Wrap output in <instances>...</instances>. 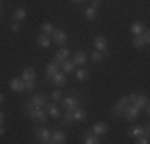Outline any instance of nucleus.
<instances>
[{
    "instance_id": "obj_1",
    "label": "nucleus",
    "mask_w": 150,
    "mask_h": 144,
    "mask_svg": "<svg viewBox=\"0 0 150 144\" xmlns=\"http://www.w3.org/2000/svg\"><path fill=\"white\" fill-rule=\"evenodd\" d=\"M139 114H141V109H137L134 104H126L125 109H123V117L126 118L128 122H134L136 118L139 117Z\"/></svg>"
},
{
    "instance_id": "obj_2",
    "label": "nucleus",
    "mask_w": 150,
    "mask_h": 144,
    "mask_svg": "<svg viewBox=\"0 0 150 144\" xmlns=\"http://www.w3.org/2000/svg\"><path fill=\"white\" fill-rule=\"evenodd\" d=\"M29 117L32 118L34 122H40V123H45L46 118H48V115H46V112L42 107H34V109L29 112Z\"/></svg>"
},
{
    "instance_id": "obj_3",
    "label": "nucleus",
    "mask_w": 150,
    "mask_h": 144,
    "mask_svg": "<svg viewBox=\"0 0 150 144\" xmlns=\"http://www.w3.org/2000/svg\"><path fill=\"white\" fill-rule=\"evenodd\" d=\"M35 138L43 144H50L51 143V131H50L48 128H43V127L37 128L35 130Z\"/></svg>"
},
{
    "instance_id": "obj_4",
    "label": "nucleus",
    "mask_w": 150,
    "mask_h": 144,
    "mask_svg": "<svg viewBox=\"0 0 150 144\" xmlns=\"http://www.w3.org/2000/svg\"><path fill=\"white\" fill-rule=\"evenodd\" d=\"M51 40L54 42V43H58V45H66V42H67V32L66 31H62V29H54L53 31V34H51Z\"/></svg>"
},
{
    "instance_id": "obj_5",
    "label": "nucleus",
    "mask_w": 150,
    "mask_h": 144,
    "mask_svg": "<svg viewBox=\"0 0 150 144\" xmlns=\"http://www.w3.org/2000/svg\"><path fill=\"white\" fill-rule=\"evenodd\" d=\"M61 103H62L64 109L69 110V112H74V110L78 107V104H80V103H78V99L75 98V96H66V98L61 99Z\"/></svg>"
},
{
    "instance_id": "obj_6",
    "label": "nucleus",
    "mask_w": 150,
    "mask_h": 144,
    "mask_svg": "<svg viewBox=\"0 0 150 144\" xmlns=\"http://www.w3.org/2000/svg\"><path fill=\"white\" fill-rule=\"evenodd\" d=\"M94 48L98 50V51H102L105 56L109 55V51H107V38L104 35H98V37L94 38Z\"/></svg>"
},
{
    "instance_id": "obj_7",
    "label": "nucleus",
    "mask_w": 150,
    "mask_h": 144,
    "mask_svg": "<svg viewBox=\"0 0 150 144\" xmlns=\"http://www.w3.org/2000/svg\"><path fill=\"white\" fill-rule=\"evenodd\" d=\"M10 88L16 93H23V91H26V82L23 78H13L10 82Z\"/></svg>"
},
{
    "instance_id": "obj_8",
    "label": "nucleus",
    "mask_w": 150,
    "mask_h": 144,
    "mask_svg": "<svg viewBox=\"0 0 150 144\" xmlns=\"http://www.w3.org/2000/svg\"><path fill=\"white\" fill-rule=\"evenodd\" d=\"M91 128H93V133L98 135V136H102V135H107V133H109V125L104 123V122H96Z\"/></svg>"
},
{
    "instance_id": "obj_9",
    "label": "nucleus",
    "mask_w": 150,
    "mask_h": 144,
    "mask_svg": "<svg viewBox=\"0 0 150 144\" xmlns=\"http://www.w3.org/2000/svg\"><path fill=\"white\" fill-rule=\"evenodd\" d=\"M69 55H70V53H69V50H67L66 46H62V48H59L58 51H56L54 59H53V61H54V63H58L59 66H61V64H62L64 61L67 59V58H69Z\"/></svg>"
},
{
    "instance_id": "obj_10",
    "label": "nucleus",
    "mask_w": 150,
    "mask_h": 144,
    "mask_svg": "<svg viewBox=\"0 0 150 144\" xmlns=\"http://www.w3.org/2000/svg\"><path fill=\"white\" fill-rule=\"evenodd\" d=\"M51 35H48V34H45V32H42V34H38V37H37V43H38V46H42V48H50L51 46Z\"/></svg>"
},
{
    "instance_id": "obj_11",
    "label": "nucleus",
    "mask_w": 150,
    "mask_h": 144,
    "mask_svg": "<svg viewBox=\"0 0 150 144\" xmlns=\"http://www.w3.org/2000/svg\"><path fill=\"white\" fill-rule=\"evenodd\" d=\"M43 110L46 112V115H50L51 118H58L59 115H61V110H59V109H58V107H56L53 103H46Z\"/></svg>"
},
{
    "instance_id": "obj_12",
    "label": "nucleus",
    "mask_w": 150,
    "mask_h": 144,
    "mask_svg": "<svg viewBox=\"0 0 150 144\" xmlns=\"http://www.w3.org/2000/svg\"><path fill=\"white\" fill-rule=\"evenodd\" d=\"M59 64L58 63H54V61H51V63H48L46 64V69H45V75L46 77H48V80H51L53 78V75L56 74V72L59 71Z\"/></svg>"
},
{
    "instance_id": "obj_13",
    "label": "nucleus",
    "mask_w": 150,
    "mask_h": 144,
    "mask_svg": "<svg viewBox=\"0 0 150 144\" xmlns=\"http://www.w3.org/2000/svg\"><path fill=\"white\" fill-rule=\"evenodd\" d=\"M53 82H54V85L58 86V88H61V86H64L67 83V77H66V72H56L54 75H53V78H51Z\"/></svg>"
},
{
    "instance_id": "obj_14",
    "label": "nucleus",
    "mask_w": 150,
    "mask_h": 144,
    "mask_svg": "<svg viewBox=\"0 0 150 144\" xmlns=\"http://www.w3.org/2000/svg\"><path fill=\"white\" fill-rule=\"evenodd\" d=\"M67 139L66 133L64 131H59V130H56V131L51 133V143L53 144H64Z\"/></svg>"
},
{
    "instance_id": "obj_15",
    "label": "nucleus",
    "mask_w": 150,
    "mask_h": 144,
    "mask_svg": "<svg viewBox=\"0 0 150 144\" xmlns=\"http://www.w3.org/2000/svg\"><path fill=\"white\" fill-rule=\"evenodd\" d=\"M86 61H88V55L83 51V50H78V51H75V55H74V64L83 66V64H86Z\"/></svg>"
},
{
    "instance_id": "obj_16",
    "label": "nucleus",
    "mask_w": 150,
    "mask_h": 144,
    "mask_svg": "<svg viewBox=\"0 0 150 144\" xmlns=\"http://www.w3.org/2000/svg\"><path fill=\"white\" fill-rule=\"evenodd\" d=\"M26 16H27V10L23 8V6H18V8L13 10V19L16 23H21L23 19H26Z\"/></svg>"
},
{
    "instance_id": "obj_17",
    "label": "nucleus",
    "mask_w": 150,
    "mask_h": 144,
    "mask_svg": "<svg viewBox=\"0 0 150 144\" xmlns=\"http://www.w3.org/2000/svg\"><path fill=\"white\" fill-rule=\"evenodd\" d=\"M32 103L35 104V107H43L46 104V95L43 93H37V95L32 96Z\"/></svg>"
},
{
    "instance_id": "obj_18",
    "label": "nucleus",
    "mask_w": 150,
    "mask_h": 144,
    "mask_svg": "<svg viewBox=\"0 0 150 144\" xmlns=\"http://www.w3.org/2000/svg\"><path fill=\"white\" fill-rule=\"evenodd\" d=\"M72 115H74V120L75 122H85L86 120V110L85 109H80V107H77V109L72 112Z\"/></svg>"
},
{
    "instance_id": "obj_19",
    "label": "nucleus",
    "mask_w": 150,
    "mask_h": 144,
    "mask_svg": "<svg viewBox=\"0 0 150 144\" xmlns=\"http://www.w3.org/2000/svg\"><path fill=\"white\" fill-rule=\"evenodd\" d=\"M23 80H35V77H37V72H35L34 67H26V69L23 71Z\"/></svg>"
},
{
    "instance_id": "obj_20",
    "label": "nucleus",
    "mask_w": 150,
    "mask_h": 144,
    "mask_svg": "<svg viewBox=\"0 0 150 144\" xmlns=\"http://www.w3.org/2000/svg\"><path fill=\"white\" fill-rule=\"evenodd\" d=\"M149 104V98L145 95H137V98H136V101H134V106L137 107V109H144L145 106Z\"/></svg>"
},
{
    "instance_id": "obj_21",
    "label": "nucleus",
    "mask_w": 150,
    "mask_h": 144,
    "mask_svg": "<svg viewBox=\"0 0 150 144\" xmlns=\"http://www.w3.org/2000/svg\"><path fill=\"white\" fill-rule=\"evenodd\" d=\"M144 31H145V26L141 23V21H134V23L131 24V32H133L134 35H141Z\"/></svg>"
},
{
    "instance_id": "obj_22",
    "label": "nucleus",
    "mask_w": 150,
    "mask_h": 144,
    "mask_svg": "<svg viewBox=\"0 0 150 144\" xmlns=\"http://www.w3.org/2000/svg\"><path fill=\"white\" fill-rule=\"evenodd\" d=\"M83 143L85 144H99L101 143V136H98V135H94V133H86L85 135V139H83Z\"/></svg>"
},
{
    "instance_id": "obj_23",
    "label": "nucleus",
    "mask_w": 150,
    "mask_h": 144,
    "mask_svg": "<svg viewBox=\"0 0 150 144\" xmlns=\"http://www.w3.org/2000/svg\"><path fill=\"white\" fill-rule=\"evenodd\" d=\"M75 78H77L78 82H86L88 78H90V71H86V69H77V72H75Z\"/></svg>"
},
{
    "instance_id": "obj_24",
    "label": "nucleus",
    "mask_w": 150,
    "mask_h": 144,
    "mask_svg": "<svg viewBox=\"0 0 150 144\" xmlns=\"http://www.w3.org/2000/svg\"><path fill=\"white\" fill-rule=\"evenodd\" d=\"M128 135L131 136V138H139V136L144 135V127H141V125H136V127H131V130L128 131Z\"/></svg>"
},
{
    "instance_id": "obj_25",
    "label": "nucleus",
    "mask_w": 150,
    "mask_h": 144,
    "mask_svg": "<svg viewBox=\"0 0 150 144\" xmlns=\"http://www.w3.org/2000/svg\"><path fill=\"white\" fill-rule=\"evenodd\" d=\"M145 45H147V43L144 42V38H142V35H134V38H133V46H134V48H137V50H142Z\"/></svg>"
},
{
    "instance_id": "obj_26",
    "label": "nucleus",
    "mask_w": 150,
    "mask_h": 144,
    "mask_svg": "<svg viewBox=\"0 0 150 144\" xmlns=\"http://www.w3.org/2000/svg\"><path fill=\"white\" fill-rule=\"evenodd\" d=\"M61 67L64 69V72L66 74H69V72H72L75 69V64H74V61H69V59H66L62 64H61Z\"/></svg>"
},
{
    "instance_id": "obj_27",
    "label": "nucleus",
    "mask_w": 150,
    "mask_h": 144,
    "mask_svg": "<svg viewBox=\"0 0 150 144\" xmlns=\"http://www.w3.org/2000/svg\"><path fill=\"white\" fill-rule=\"evenodd\" d=\"M90 58H91V61L93 63H101L102 59H104V55H102V51H98V50H96V51H93L91 55H90Z\"/></svg>"
},
{
    "instance_id": "obj_28",
    "label": "nucleus",
    "mask_w": 150,
    "mask_h": 144,
    "mask_svg": "<svg viewBox=\"0 0 150 144\" xmlns=\"http://www.w3.org/2000/svg\"><path fill=\"white\" fill-rule=\"evenodd\" d=\"M85 18H86L88 21H94L96 19V10L91 8V6H88V8L85 10Z\"/></svg>"
},
{
    "instance_id": "obj_29",
    "label": "nucleus",
    "mask_w": 150,
    "mask_h": 144,
    "mask_svg": "<svg viewBox=\"0 0 150 144\" xmlns=\"http://www.w3.org/2000/svg\"><path fill=\"white\" fill-rule=\"evenodd\" d=\"M123 109H125V107H121V106H118V104H115V106H113V109H112V115H113L115 118L123 117Z\"/></svg>"
},
{
    "instance_id": "obj_30",
    "label": "nucleus",
    "mask_w": 150,
    "mask_h": 144,
    "mask_svg": "<svg viewBox=\"0 0 150 144\" xmlns=\"http://www.w3.org/2000/svg\"><path fill=\"white\" fill-rule=\"evenodd\" d=\"M42 31H43L45 34L51 35L53 31H54V24H53V23H43V26H42Z\"/></svg>"
},
{
    "instance_id": "obj_31",
    "label": "nucleus",
    "mask_w": 150,
    "mask_h": 144,
    "mask_svg": "<svg viewBox=\"0 0 150 144\" xmlns=\"http://www.w3.org/2000/svg\"><path fill=\"white\" fill-rule=\"evenodd\" d=\"M64 98V95H62V91L61 90H54V91L51 93V99L54 101V103H61V99Z\"/></svg>"
},
{
    "instance_id": "obj_32",
    "label": "nucleus",
    "mask_w": 150,
    "mask_h": 144,
    "mask_svg": "<svg viewBox=\"0 0 150 144\" xmlns=\"http://www.w3.org/2000/svg\"><path fill=\"white\" fill-rule=\"evenodd\" d=\"M64 123H66V125H72L74 123V115H72V112H69V110H66V112H64Z\"/></svg>"
},
{
    "instance_id": "obj_33",
    "label": "nucleus",
    "mask_w": 150,
    "mask_h": 144,
    "mask_svg": "<svg viewBox=\"0 0 150 144\" xmlns=\"http://www.w3.org/2000/svg\"><path fill=\"white\" fill-rule=\"evenodd\" d=\"M26 82V93H30L35 90V86H37V82L35 80H24Z\"/></svg>"
},
{
    "instance_id": "obj_34",
    "label": "nucleus",
    "mask_w": 150,
    "mask_h": 144,
    "mask_svg": "<svg viewBox=\"0 0 150 144\" xmlns=\"http://www.w3.org/2000/svg\"><path fill=\"white\" fill-rule=\"evenodd\" d=\"M35 107V104L32 103V99H29V101H24V106H23V109L26 110V112H30L32 109Z\"/></svg>"
},
{
    "instance_id": "obj_35",
    "label": "nucleus",
    "mask_w": 150,
    "mask_h": 144,
    "mask_svg": "<svg viewBox=\"0 0 150 144\" xmlns=\"http://www.w3.org/2000/svg\"><path fill=\"white\" fill-rule=\"evenodd\" d=\"M150 143V139H149V136H139V138H136V144H149Z\"/></svg>"
},
{
    "instance_id": "obj_36",
    "label": "nucleus",
    "mask_w": 150,
    "mask_h": 144,
    "mask_svg": "<svg viewBox=\"0 0 150 144\" xmlns=\"http://www.w3.org/2000/svg\"><path fill=\"white\" fill-rule=\"evenodd\" d=\"M117 104H118V106H121V107H125V106L128 104V96H121V98L118 99V103H117Z\"/></svg>"
},
{
    "instance_id": "obj_37",
    "label": "nucleus",
    "mask_w": 150,
    "mask_h": 144,
    "mask_svg": "<svg viewBox=\"0 0 150 144\" xmlns=\"http://www.w3.org/2000/svg\"><path fill=\"white\" fill-rule=\"evenodd\" d=\"M11 31L15 32V34H18V32L21 31V24H19V23H16V21H15V23L11 24Z\"/></svg>"
},
{
    "instance_id": "obj_38",
    "label": "nucleus",
    "mask_w": 150,
    "mask_h": 144,
    "mask_svg": "<svg viewBox=\"0 0 150 144\" xmlns=\"http://www.w3.org/2000/svg\"><path fill=\"white\" fill-rule=\"evenodd\" d=\"M99 6H101V0H93V2H91V8L98 10Z\"/></svg>"
},
{
    "instance_id": "obj_39",
    "label": "nucleus",
    "mask_w": 150,
    "mask_h": 144,
    "mask_svg": "<svg viewBox=\"0 0 150 144\" xmlns=\"http://www.w3.org/2000/svg\"><path fill=\"white\" fill-rule=\"evenodd\" d=\"M136 98H137V95H136V93H131V95L128 96V103H129V104H134Z\"/></svg>"
},
{
    "instance_id": "obj_40",
    "label": "nucleus",
    "mask_w": 150,
    "mask_h": 144,
    "mask_svg": "<svg viewBox=\"0 0 150 144\" xmlns=\"http://www.w3.org/2000/svg\"><path fill=\"white\" fill-rule=\"evenodd\" d=\"M3 135H5V125L2 123V125H0V138H2Z\"/></svg>"
},
{
    "instance_id": "obj_41",
    "label": "nucleus",
    "mask_w": 150,
    "mask_h": 144,
    "mask_svg": "<svg viewBox=\"0 0 150 144\" xmlns=\"http://www.w3.org/2000/svg\"><path fill=\"white\" fill-rule=\"evenodd\" d=\"M3 122H5V114H3L2 110H0V125H2Z\"/></svg>"
},
{
    "instance_id": "obj_42",
    "label": "nucleus",
    "mask_w": 150,
    "mask_h": 144,
    "mask_svg": "<svg viewBox=\"0 0 150 144\" xmlns=\"http://www.w3.org/2000/svg\"><path fill=\"white\" fill-rule=\"evenodd\" d=\"M144 136H150V130H149V127H144Z\"/></svg>"
},
{
    "instance_id": "obj_43",
    "label": "nucleus",
    "mask_w": 150,
    "mask_h": 144,
    "mask_svg": "<svg viewBox=\"0 0 150 144\" xmlns=\"http://www.w3.org/2000/svg\"><path fill=\"white\" fill-rule=\"evenodd\" d=\"M3 99H5V96H3V93H0V104L3 103Z\"/></svg>"
},
{
    "instance_id": "obj_44",
    "label": "nucleus",
    "mask_w": 150,
    "mask_h": 144,
    "mask_svg": "<svg viewBox=\"0 0 150 144\" xmlns=\"http://www.w3.org/2000/svg\"><path fill=\"white\" fill-rule=\"evenodd\" d=\"M72 2H77V3H80V2H83V0H72Z\"/></svg>"
},
{
    "instance_id": "obj_45",
    "label": "nucleus",
    "mask_w": 150,
    "mask_h": 144,
    "mask_svg": "<svg viewBox=\"0 0 150 144\" xmlns=\"http://www.w3.org/2000/svg\"><path fill=\"white\" fill-rule=\"evenodd\" d=\"M0 5H2V0H0Z\"/></svg>"
}]
</instances>
